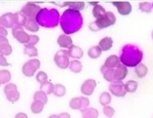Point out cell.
<instances>
[{"instance_id":"29","label":"cell","mask_w":153,"mask_h":118,"mask_svg":"<svg viewBox=\"0 0 153 118\" xmlns=\"http://www.w3.org/2000/svg\"><path fill=\"white\" fill-rule=\"evenodd\" d=\"M40 90L46 93L47 94H51L54 91V85L50 81H45L40 85Z\"/></svg>"},{"instance_id":"2","label":"cell","mask_w":153,"mask_h":118,"mask_svg":"<svg viewBox=\"0 0 153 118\" xmlns=\"http://www.w3.org/2000/svg\"><path fill=\"white\" fill-rule=\"evenodd\" d=\"M143 56V52L138 46L133 44H126L122 48L120 61L125 66L134 67L140 63Z\"/></svg>"},{"instance_id":"35","label":"cell","mask_w":153,"mask_h":118,"mask_svg":"<svg viewBox=\"0 0 153 118\" xmlns=\"http://www.w3.org/2000/svg\"><path fill=\"white\" fill-rule=\"evenodd\" d=\"M124 86H125L126 92L133 93L135 91H136L138 86V83L137 81H135V80H130L126 82V83H124Z\"/></svg>"},{"instance_id":"38","label":"cell","mask_w":153,"mask_h":118,"mask_svg":"<svg viewBox=\"0 0 153 118\" xmlns=\"http://www.w3.org/2000/svg\"><path fill=\"white\" fill-rule=\"evenodd\" d=\"M152 6L150 2L148 1H143V2L139 3V10H141L143 13H150L152 12Z\"/></svg>"},{"instance_id":"16","label":"cell","mask_w":153,"mask_h":118,"mask_svg":"<svg viewBox=\"0 0 153 118\" xmlns=\"http://www.w3.org/2000/svg\"><path fill=\"white\" fill-rule=\"evenodd\" d=\"M128 74V69L126 66L119 64L115 69V81H122L126 78Z\"/></svg>"},{"instance_id":"47","label":"cell","mask_w":153,"mask_h":118,"mask_svg":"<svg viewBox=\"0 0 153 118\" xmlns=\"http://www.w3.org/2000/svg\"><path fill=\"white\" fill-rule=\"evenodd\" d=\"M152 39H153V30H152Z\"/></svg>"},{"instance_id":"31","label":"cell","mask_w":153,"mask_h":118,"mask_svg":"<svg viewBox=\"0 0 153 118\" xmlns=\"http://www.w3.org/2000/svg\"><path fill=\"white\" fill-rule=\"evenodd\" d=\"M107 11L105 10V9L102 7L100 4H97V5H94L93 8V15L95 18H96V19L101 18V17L104 16L106 14Z\"/></svg>"},{"instance_id":"43","label":"cell","mask_w":153,"mask_h":118,"mask_svg":"<svg viewBox=\"0 0 153 118\" xmlns=\"http://www.w3.org/2000/svg\"><path fill=\"white\" fill-rule=\"evenodd\" d=\"M10 65V63H7V60H6V58H4V56H3V55H1V66H7Z\"/></svg>"},{"instance_id":"9","label":"cell","mask_w":153,"mask_h":118,"mask_svg":"<svg viewBox=\"0 0 153 118\" xmlns=\"http://www.w3.org/2000/svg\"><path fill=\"white\" fill-rule=\"evenodd\" d=\"M90 105V100L85 97H76L71 99L70 101V107L72 109L80 110L81 111L88 108Z\"/></svg>"},{"instance_id":"14","label":"cell","mask_w":153,"mask_h":118,"mask_svg":"<svg viewBox=\"0 0 153 118\" xmlns=\"http://www.w3.org/2000/svg\"><path fill=\"white\" fill-rule=\"evenodd\" d=\"M0 24L1 27L4 28H11L14 25L15 23V14L13 13H6L3 14L0 18Z\"/></svg>"},{"instance_id":"26","label":"cell","mask_w":153,"mask_h":118,"mask_svg":"<svg viewBox=\"0 0 153 118\" xmlns=\"http://www.w3.org/2000/svg\"><path fill=\"white\" fill-rule=\"evenodd\" d=\"M135 72L138 77L139 78H143L148 73V67L144 64V63H140L135 67Z\"/></svg>"},{"instance_id":"6","label":"cell","mask_w":153,"mask_h":118,"mask_svg":"<svg viewBox=\"0 0 153 118\" xmlns=\"http://www.w3.org/2000/svg\"><path fill=\"white\" fill-rule=\"evenodd\" d=\"M41 66V62L39 59H30L24 63L22 66V73L26 77H33L36 71L39 69Z\"/></svg>"},{"instance_id":"7","label":"cell","mask_w":153,"mask_h":118,"mask_svg":"<svg viewBox=\"0 0 153 118\" xmlns=\"http://www.w3.org/2000/svg\"><path fill=\"white\" fill-rule=\"evenodd\" d=\"M41 10L42 8L39 5L34 2L29 1V2L26 3L25 5L23 6L20 12L25 15L27 18H36L39 13L41 11Z\"/></svg>"},{"instance_id":"23","label":"cell","mask_w":153,"mask_h":118,"mask_svg":"<svg viewBox=\"0 0 153 118\" xmlns=\"http://www.w3.org/2000/svg\"><path fill=\"white\" fill-rule=\"evenodd\" d=\"M65 6H68L70 9L80 11V10H84L85 4L83 1H66L63 3L62 7H65Z\"/></svg>"},{"instance_id":"40","label":"cell","mask_w":153,"mask_h":118,"mask_svg":"<svg viewBox=\"0 0 153 118\" xmlns=\"http://www.w3.org/2000/svg\"><path fill=\"white\" fill-rule=\"evenodd\" d=\"M36 80L39 82V83H44V82L47 81V79H48V74L45 73V72H42V71H40L37 73L36 76Z\"/></svg>"},{"instance_id":"15","label":"cell","mask_w":153,"mask_h":118,"mask_svg":"<svg viewBox=\"0 0 153 118\" xmlns=\"http://www.w3.org/2000/svg\"><path fill=\"white\" fill-rule=\"evenodd\" d=\"M13 52L11 45L6 37L0 36V53L3 56H8Z\"/></svg>"},{"instance_id":"42","label":"cell","mask_w":153,"mask_h":118,"mask_svg":"<svg viewBox=\"0 0 153 118\" xmlns=\"http://www.w3.org/2000/svg\"><path fill=\"white\" fill-rule=\"evenodd\" d=\"M0 35H1V36L2 37H7V29L4 28V27H1V28H0Z\"/></svg>"},{"instance_id":"30","label":"cell","mask_w":153,"mask_h":118,"mask_svg":"<svg viewBox=\"0 0 153 118\" xmlns=\"http://www.w3.org/2000/svg\"><path fill=\"white\" fill-rule=\"evenodd\" d=\"M67 89L64 85L61 84V83H57V84L54 85V91L53 94L56 97H63L66 94Z\"/></svg>"},{"instance_id":"27","label":"cell","mask_w":153,"mask_h":118,"mask_svg":"<svg viewBox=\"0 0 153 118\" xmlns=\"http://www.w3.org/2000/svg\"><path fill=\"white\" fill-rule=\"evenodd\" d=\"M101 52H102V50L99 47V46H93L89 49L88 52H87V55L90 58L96 59L101 56Z\"/></svg>"},{"instance_id":"25","label":"cell","mask_w":153,"mask_h":118,"mask_svg":"<svg viewBox=\"0 0 153 118\" xmlns=\"http://www.w3.org/2000/svg\"><path fill=\"white\" fill-rule=\"evenodd\" d=\"M14 14H15L16 27H23V26H25L27 19L26 15L23 14L22 12H16Z\"/></svg>"},{"instance_id":"45","label":"cell","mask_w":153,"mask_h":118,"mask_svg":"<svg viewBox=\"0 0 153 118\" xmlns=\"http://www.w3.org/2000/svg\"><path fill=\"white\" fill-rule=\"evenodd\" d=\"M59 118H70V115L68 112H62L59 114Z\"/></svg>"},{"instance_id":"8","label":"cell","mask_w":153,"mask_h":118,"mask_svg":"<svg viewBox=\"0 0 153 118\" xmlns=\"http://www.w3.org/2000/svg\"><path fill=\"white\" fill-rule=\"evenodd\" d=\"M4 92L7 100L11 103H15L19 100L20 94L17 90L16 85L14 83H8L6 85L4 88Z\"/></svg>"},{"instance_id":"22","label":"cell","mask_w":153,"mask_h":118,"mask_svg":"<svg viewBox=\"0 0 153 118\" xmlns=\"http://www.w3.org/2000/svg\"><path fill=\"white\" fill-rule=\"evenodd\" d=\"M24 27H25L27 30L33 32H38V31L39 30V26L38 23L36 22L35 18H27V21H26Z\"/></svg>"},{"instance_id":"33","label":"cell","mask_w":153,"mask_h":118,"mask_svg":"<svg viewBox=\"0 0 153 118\" xmlns=\"http://www.w3.org/2000/svg\"><path fill=\"white\" fill-rule=\"evenodd\" d=\"M111 95H110V93L107 92V91H104V92L101 93L99 97V103L103 106H106L108 104H110L111 103Z\"/></svg>"},{"instance_id":"24","label":"cell","mask_w":153,"mask_h":118,"mask_svg":"<svg viewBox=\"0 0 153 118\" xmlns=\"http://www.w3.org/2000/svg\"><path fill=\"white\" fill-rule=\"evenodd\" d=\"M83 118H98L99 113L96 108H87L82 111Z\"/></svg>"},{"instance_id":"4","label":"cell","mask_w":153,"mask_h":118,"mask_svg":"<svg viewBox=\"0 0 153 118\" xmlns=\"http://www.w3.org/2000/svg\"><path fill=\"white\" fill-rule=\"evenodd\" d=\"M115 22H116L115 15L112 12L107 11L104 16L96 19L94 22L90 23L89 27L91 31L96 32V31L101 30L104 28H107V27L114 25Z\"/></svg>"},{"instance_id":"13","label":"cell","mask_w":153,"mask_h":118,"mask_svg":"<svg viewBox=\"0 0 153 118\" xmlns=\"http://www.w3.org/2000/svg\"><path fill=\"white\" fill-rule=\"evenodd\" d=\"M96 85H97V83L94 79H87L81 86V91H82V94H85V95H92L94 92Z\"/></svg>"},{"instance_id":"21","label":"cell","mask_w":153,"mask_h":118,"mask_svg":"<svg viewBox=\"0 0 153 118\" xmlns=\"http://www.w3.org/2000/svg\"><path fill=\"white\" fill-rule=\"evenodd\" d=\"M120 58L117 56L116 55H110L104 62V66L107 68H112L114 69L115 67H117L120 64Z\"/></svg>"},{"instance_id":"28","label":"cell","mask_w":153,"mask_h":118,"mask_svg":"<svg viewBox=\"0 0 153 118\" xmlns=\"http://www.w3.org/2000/svg\"><path fill=\"white\" fill-rule=\"evenodd\" d=\"M44 104L39 100H34L30 105V109L33 114H40L44 109Z\"/></svg>"},{"instance_id":"34","label":"cell","mask_w":153,"mask_h":118,"mask_svg":"<svg viewBox=\"0 0 153 118\" xmlns=\"http://www.w3.org/2000/svg\"><path fill=\"white\" fill-rule=\"evenodd\" d=\"M70 69L71 72L74 73H79L82 70V62L78 60H73L70 62Z\"/></svg>"},{"instance_id":"46","label":"cell","mask_w":153,"mask_h":118,"mask_svg":"<svg viewBox=\"0 0 153 118\" xmlns=\"http://www.w3.org/2000/svg\"><path fill=\"white\" fill-rule=\"evenodd\" d=\"M49 118H59V115H56V114H52L49 117Z\"/></svg>"},{"instance_id":"3","label":"cell","mask_w":153,"mask_h":118,"mask_svg":"<svg viewBox=\"0 0 153 118\" xmlns=\"http://www.w3.org/2000/svg\"><path fill=\"white\" fill-rule=\"evenodd\" d=\"M36 21L42 27L53 28L59 24V13L55 8H42L37 15Z\"/></svg>"},{"instance_id":"12","label":"cell","mask_w":153,"mask_h":118,"mask_svg":"<svg viewBox=\"0 0 153 118\" xmlns=\"http://www.w3.org/2000/svg\"><path fill=\"white\" fill-rule=\"evenodd\" d=\"M112 4L115 6L119 14L127 15L132 12V4L129 1H112Z\"/></svg>"},{"instance_id":"17","label":"cell","mask_w":153,"mask_h":118,"mask_svg":"<svg viewBox=\"0 0 153 118\" xmlns=\"http://www.w3.org/2000/svg\"><path fill=\"white\" fill-rule=\"evenodd\" d=\"M101 72L103 74L104 78L107 81L110 83L115 81V69L112 68H107L103 65L101 67Z\"/></svg>"},{"instance_id":"1","label":"cell","mask_w":153,"mask_h":118,"mask_svg":"<svg viewBox=\"0 0 153 118\" xmlns=\"http://www.w3.org/2000/svg\"><path fill=\"white\" fill-rule=\"evenodd\" d=\"M83 24V18L80 11L68 9L64 12L60 18V25L66 34H73L78 32Z\"/></svg>"},{"instance_id":"11","label":"cell","mask_w":153,"mask_h":118,"mask_svg":"<svg viewBox=\"0 0 153 118\" xmlns=\"http://www.w3.org/2000/svg\"><path fill=\"white\" fill-rule=\"evenodd\" d=\"M12 34L14 38L21 44H27L30 40V35H28L22 27H14L12 29Z\"/></svg>"},{"instance_id":"37","label":"cell","mask_w":153,"mask_h":118,"mask_svg":"<svg viewBox=\"0 0 153 118\" xmlns=\"http://www.w3.org/2000/svg\"><path fill=\"white\" fill-rule=\"evenodd\" d=\"M33 99L34 100H39V101L42 102L44 104H46L48 101V96H47V94L44 92V91H41V90L37 91L34 94Z\"/></svg>"},{"instance_id":"32","label":"cell","mask_w":153,"mask_h":118,"mask_svg":"<svg viewBox=\"0 0 153 118\" xmlns=\"http://www.w3.org/2000/svg\"><path fill=\"white\" fill-rule=\"evenodd\" d=\"M24 53L28 55L29 57H36L38 56V49L32 45H25Z\"/></svg>"},{"instance_id":"18","label":"cell","mask_w":153,"mask_h":118,"mask_svg":"<svg viewBox=\"0 0 153 118\" xmlns=\"http://www.w3.org/2000/svg\"><path fill=\"white\" fill-rule=\"evenodd\" d=\"M57 43L60 47L69 48L73 46V40L71 37L67 35H60L57 39Z\"/></svg>"},{"instance_id":"5","label":"cell","mask_w":153,"mask_h":118,"mask_svg":"<svg viewBox=\"0 0 153 118\" xmlns=\"http://www.w3.org/2000/svg\"><path fill=\"white\" fill-rule=\"evenodd\" d=\"M68 50L60 49L56 52L54 56V62L58 67L62 69H66L69 67L70 64Z\"/></svg>"},{"instance_id":"20","label":"cell","mask_w":153,"mask_h":118,"mask_svg":"<svg viewBox=\"0 0 153 118\" xmlns=\"http://www.w3.org/2000/svg\"><path fill=\"white\" fill-rule=\"evenodd\" d=\"M113 40L111 37H104L98 43V46L102 51H108L112 47Z\"/></svg>"},{"instance_id":"36","label":"cell","mask_w":153,"mask_h":118,"mask_svg":"<svg viewBox=\"0 0 153 118\" xmlns=\"http://www.w3.org/2000/svg\"><path fill=\"white\" fill-rule=\"evenodd\" d=\"M10 79H11V73L8 70L1 69L0 71V82H1V84L8 83Z\"/></svg>"},{"instance_id":"41","label":"cell","mask_w":153,"mask_h":118,"mask_svg":"<svg viewBox=\"0 0 153 118\" xmlns=\"http://www.w3.org/2000/svg\"><path fill=\"white\" fill-rule=\"evenodd\" d=\"M39 41V37L38 35H30V40L27 44L32 45V46H35L36 44H38Z\"/></svg>"},{"instance_id":"19","label":"cell","mask_w":153,"mask_h":118,"mask_svg":"<svg viewBox=\"0 0 153 118\" xmlns=\"http://www.w3.org/2000/svg\"><path fill=\"white\" fill-rule=\"evenodd\" d=\"M68 54L69 56L73 58L76 59H80L84 56V51L79 46H76V45H73L71 47L68 49Z\"/></svg>"},{"instance_id":"10","label":"cell","mask_w":153,"mask_h":118,"mask_svg":"<svg viewBox=\"0 0 153 118\" xmlns=\"http://www.w3.org/2000/svg\"><path fill=\"white\" fill-rule=\"evenodd\" d=\"M109 90L112 94L116 97H124L126 94L124 83L122 81H114L109 86Z\"/></svg>"},{"instance_id":"39","label":"cell","mask_w":153,"mask_h":118,"mask_svg":"<svg viewBox=\"0 0 153 118\" xmlns=\"http://www.w3.org/2000/svg\"><path fill=\"white\" fill-rule=\"evenodd\" d=\"M103 112L105 116H107L108 118H112L115 114V109L111 106L106 105L103 108Z\"/></svg>"},{"instance_id":"44","label":"cell","mask_w":153,"mask_h":118,"mask_svg":"<svg viewBox=\"0 0 153 118\" xmlns=\"http://www.w3.org/2000/svg\"><path fill=\"white\" fill-rule=\"evenodd\" d=\"M14 118H28V117L25 113L19 112V113H18V114H16L15 117Z\"/></svg>"}]
</instances>
